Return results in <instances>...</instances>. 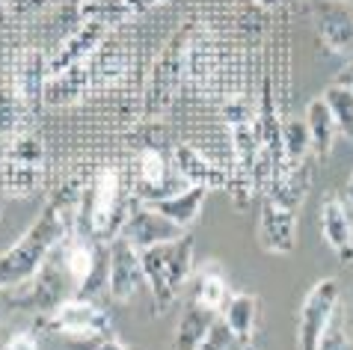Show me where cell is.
<instances>
[{
  "label": "cell",
  "instance_id": "1f68e13d",
  "mask_svg": "<svg viewBox=\"0 0 353 350\" xmlns=\"http://www.w3.org/2000/svg\"><path fill=\"white\" fill-rule=\"evenodd\" d=\"M345 202L350 205V211H353V172H350V178H347V187H345Z\"/></svg>",
  "mask_w": 353,
  "mask_h": 350
},
{
  "label": "cell",
  "instance_id": "9a60e30c",
  "mask_svg": "<svg viewBox=\"0 0 353 350\" xmlns=\"http://www.w3.org/2000/svg\"><path fill=\"white\" fill-rule=\"evenodd\" d=\"M172 167L188 184H199V187H208V190L229 187V172L188 143H179L172 149Z\"/></svg>",
  "mask_w": 353,
  "mask_h": 350
},
{
  "label": "cell",
  "instance_id": "6da1fadb",
  "mask_svg": "<svg viewBox=\"0 0 353 350\" xmlns=\"http://www.w3.org/2000/svg\"><path fill=\"white\" fill-rule=\"evenodd\" d=\"M77 199H81V184L65 181L48 199L33 226L9 249L0 252V288H21L42 270L48 256L74 231Z\"/></svg>",
  "mask_w": 353,
  "mask_h": 350
},
{
  "label": "cell",
  "instance_id": "5b68a950",
  "mask_svg": "<svg viewBox=\"0 0 353 350\" xmlns=\"http://www.w3.org/2000/svg\"><path fill=\"white\" fill-rule=\"evenodd\" d=\"M45 333L65 336V338H92L113 333V315L104 306L92 303L90 297H68L63 306L48 312L39 324Z\"/></svg>",
  "mask_w": 353,
  "mask_h": 350
},
{
  "label": "cell",
  "instance_id": "d4e9b609",
  "mask_svg": "<svg viewBox=\"0 0 353 350\" xmlns=\"http://www.w3.org/2000/svg\"><path fill=\"white\" fill-rule=\"evenodd\" d=\"M27 116V104L18 92H0V137H18Z\"/></svg>",
  "mask_w": 353,
  "mask_h": 350
},
{
  "label": "cell",
  "instance_id": "52a82bcc",
  "mask_svg": "<svg viewBox=\"0 0 353 350\" xmlns=\"http://www.w3.org/2000/svg\"><path fill=\"white\" fill-rule=\"evenodd\" d=\"M190 184L175 172L172 161L163 158V152H158L154 145H145L137 158L134 167V199L140 202H154V199H166L172 193L188 190Z\"/></svg>",
  "mask_w": 353,
  "mask_h": 350
},
{
  "label": "cell",
  "instance_id": "83f0119b",
  "mask_svg": "<svg viewBox=\"0 0 353 350\" xmlns=\"http://www.w3.org/2000/svg\"><path fill=\"white\" fill-rule=\"evenodd\" d=\"M232 347H238V342H234L232 329L217 318L214 327L208 329V336H205V342L199 344V350H232Z\"/></svg>",
  "mask_w": 353,
  "mask_h": 350
},
{
  "label": "cell",
  "instance_id": "7402d4cb",
  "mask_svg": "<svg viewBox=\"0 0 353 350\" xmlns=\"http://www.w3.org/2000/svg\"><path fill=\"white\" fill-rule=\"evenodd\" d=\"M140 9H137L131 0H81V18L83 21H98L104 27L125 24L128 18H134Z\"/></svg>",
  "mask_w": 353,
  "mask_h": 350
},
{
  "label": "cell",
  "instance_id": "836d02e7",
  "mask_svg": "<svg viewBox=\"0 0 353 350\" xmlns=\"http://www.w3.org/2000/svg\"><path fill=\"white\" fill-rule=\"evenodd\" d=\"M256 3H259V6H264V9H273V6L279 3V0H256Z\"/></svg>",
  "mask_w": 353,
  "mask_h": 350
},
{
  "label": "cell",
  "instance_id": "e575fe53",
  "mask_svg": "<svg viewBox=\"0 0 353 350\" xmlns=\"http://www.w3.org/2000/svg\"><path fill=\"white\" fill-rule=\"evenodd\" d=\"M161 3H166V0H143V6H161Z\"/></svg>",
  "mask_w": 353,
  "mask_h": 350
},
{
  "label": "cell",
  "instance_id": "8d00e7d4",
  "mask_svg": "<svg viewBox=\"0 0 353 350\" xmlns=\"http://www.w3.org/2000/svg\"><path fill=\"white\" fill-rule=\"evenodd\" d=\"M241 350H259L256 344H241Z\"/></svg>",
  "mask_w": 353,
  "mask_h": 350
},
{
  "label": "cell",
  "instance_id": "e0dca14e",
  "mask_svg": "<svg viewBox=\"0 0 353 350\" xmlns=\"http://www.w3.org/2000/svg\"><path fill=\"white\" fill-rule=\"evenodd\" d=\"M208 187H199V184H190L188 190H181V193H172V196H166V199H154L149 202V205L163 214L166 220H172L179 229L188 231L196 220H199V214L205 208V199H208Z\"/></svg>",
  "mask_w": 353,
  "mask_h": 350
},
{
  "label": "cell",
  "instance_id": "cb8c5ba5",
  "mask_svg": "<svg viewBox=\"0 0 353 350\" xmlns=\"http://www.w3.org/2000/svg\"><path fill=\"white\" fill-rule=\"evenodd\" d=\"M323 101L330 104L332 116H336V125H339V134L353 140V90L347 86H339V83H330L323 90Z\"/></svg>",
  "mask_w": 353,
  "mask_h": 350
},
{
  "label": "cell",
  "instance_id": "2e32d148",
  "mask_svg": "<svg viewBox=\"0 0 353 350\" xmlns=\"http://www.w3.org/2000/svg\"><path fill=\"white\" fill-rule=\"evenodd\" d=\"M220 320L232 329L238 347L241 344H252L256 342V327H259V297L250 294V291H238V294H232V300L220 312Z\"/></svg>",
  "mask_w": 353,
  "mask_h": 350
},
{
  "label": "cell",
  "instance_id": "74e56055",
  "mask_svg": "<svg viewBox=\"0 0 353 350\" xmlns=\"http://www.w3.org/2000/svg\"><path fill=\"white\" fill-rule=\"evenodd\" d=\"M303 3H306V0H303Z\"/></svg>",
  "mask_w": 353,
  "mask_h": 350
},
{
  "label": "cell",
  "instance_id": "8992f818",
  "mask_svg": "<svg viewBox=\"0 0 353 350\" xmlns=\"http://www.w3.org/2000/svg\"><path fill=\"white\" fill-rule=\"evenodd\" d=\"M306 12L332 54L353 56V0H306Z\"/></svg>",
  "mask_w": 353,
  "mask_h": 350
},
{
  "label": "cell",
  "instance_id": "484cf974",
  "mask_svg": "<svg viewBox=\"0 0 353 350\" xmlns=\"http://www.w3.org/2000/svg\"><path fill=\"white\" fill-rule=\"evenodd\" d=\"M318 350H353V342L347 336V324H345V306H336V312L327 320L321 333V342H318Z\"/></svg>",
  "mask_w": 353,
  "mask_h": 350
},
{
  "label": "cell",
  "instance_id": "277c9868",
  "mask_svg": "<svg viewBox=\"0 0 353 350\" xmlns=\"http://www.w3.org/2000/svg\"><path fill=\"white\" fill-rule=\"evenodd\" d=\"M196 33H199L196 24H184L179 33H172V39L163 45V51L154 60L149 72V83H145V92H143V113L149 119H158V116L170 110L181 83L188 81V63H190V48Z\"/></svg>",
  "mask_w": 353,
  "mask_h": 350
},
{
  "label": "cell",
  "instance_id": "ac0fdd59",
  "mask_svg": "<svg viewBox=\"0 0 353 350\" xmlns=\"http://www.w3.org/2000/svg\"><path fill=\"white\" fill-rule=\"evenodd\" d=\"M306 128H309V140H312V154L318 161H327L332 154V145H336V134H339V125H336V116H332L330 104L323 101V95L312 99L306 107Z\"/></svg>",
  "mask_w": 353,
  "mask_h": 350
},
{
  "label": "cell",
  "instance_id": "7c38bea8",
  "mask_svg": "<svg viewBox=\"0 0 353 350\" xmlns=\"http://www.w3.org/2000/svg\"><path fill=\"white\" fill-rule=\"evenodd\" d=\"M110 36V27L98 24V21H81V27L60 42V48L48 56V77L51 74H60L72 65H81V63H90L92 56L101 51V45L107 42Z\"/></svg>",
  "mask_w": 353,
  "mask_h": 350
},
{
  "label": "cell",
  "instance_id": "4dcf8cb0",
  "mask_svg": "<svg viewBox=\"0 0 353 350\" xmlns=\"http://www.w3.org/2000/svg\"><path fill=\"white\" fill-rule=\"evenodd\" d=\"M332 83H339V86H347V90H353V60L345 65V69H341L339 74H336V81Z\"/></svg>",
  "mask_w": 353,
  "mask_h": 350
},
{
  "label": "cell",
  "instance_id": "8fae6325",
  "mask_svg": "<svg viewBox=\"0 0 353 350\" xmlns=\"http://www.w3.org/2000/svg\"><path fill=\"white\" fill-rule=\"evenodd\" d=\"M184 229H179L172 220H166L163 214L154 211L149 202L134 199L125 214V223L116 238H125L128 244H134L137 249H149L154 244H163V240H175L181 238Z\"/></svg>",
  "mask_w": 353,
  "mask_h": 350
},
{
  "label": "cell",
  "instance_id": "4fadbf2b",
  "mask_svg": "<svg viewBox=\"0 0 353 350\" xmlns=\"http://www.w3.org/2000/svg\"><path fill=\"white\" fill-rule=\"evenodd\" d=\"M321 238L341 265L353 261V211L345 196H323L321 202Z\"/></svg>",
  "mask_w": 353,
  "mask_h": 350
},
{
  "label": "cell",
  "instance_id": "603a6c76",
  "mask_svg": "<svg viewBox=\"0 0 353 350\" xmlns=\"http://www.w3.org/2000/svg\"><path fill=\"white\" fill-rule=\"evenodd\" d=\"M282 149H285V167H303L312 152L306 119H285L282 122Z\"/></svg>",
  "mask_w": 353,
  "mask_h": 350
},
{
  "label": "cell",
  "instance_id": "44dd1931",
  "mask_svg": "<svg viewBox=\"0 0 353 350\" xmlns=\"http://www.w3.org/2000/svg\"><path fill=\"white\" fill-rule=\"evenodd\" d=\"M220 315L208 312L202 306H188L184 315L179 318V327H175V338H172V350H199V344L205 342L208 329L214 327V320Z\"/></svg>",
  "mask_w": 353,
  "mask_h": 350
},
{
  "label": "cell",
  "instance_id": "d6986e66",
  "mask_svg": "<svg viewBox=\"0 0 353 350\" xmlns=\"http://www.w3.org/2000/svg\"><path fill=\"white\" fill-rule=\"evenodd\" d=\"M86 90H92V74H90V63L72 65L60 74H51L45 81V104L63 107V104H74L81 95H86Z\"/></svg>",
  "mask_w": 353,
  "mask_h": 350
},
{
  "label": "cell",
  "instance_id": "3957f363",
  "mask_svg": "<svg viewBox=\"0 0 353 350\" xmlns=\"http://www.w3.org/2000/svg\"><path fill=\"white\" fill-rule=\"evenodd\" d=\"M193 238L184 231L175 240H163L149 249H140L143 261V274H145V288L152 294V309L154 315L166 312L179 294L188 285V279L193 274Z\"/></svg>",
  "mask_w": 353,
  "mask_h": 350
},
{
  "label": "cell",
  "instance_id": "5bb4252c",
  "mask_svg": "<svg viewBox=\"0 0 353 350\" xmlns=\"http://www.w3.org/2000/svg\"><path fill=\"white\" fill-rule=\"evenodd\" d=\"M188 285H190V303L208 309V312H214V315H220L225 309V303L232 300V294H234L223 265L214 261V258H208L202 267H193Z\"/></svg>",
  "mask_w": 353,
  "mask_h": 350
},
{
  "label": "cell",
  "instance_id": "ba28073f",
  "mask_svg": "<svg viewBox=\"0 0 353 350\" xmlns=\"http://www.w3.org/2000/svg\"><path fill=\"white\" fill-rule=\"evenodd\" d=\"M339 303H341V288L336 279H321L318 285H312L297 318V350H318L321 333Z\"/></svg>",
  "mask_w": 353,
  "mask_h": 350
},
{
  "label": "cell",
  "instance_id": "d590c367",
  "mask_svg": "<svg viewBox=\"0 0 353 350\" xmlns=\"http://www.w3.org/2000/svg\"><path fill=\"white\" fill-rule=\"evenodd\" d=\"M3 205H6V193H0V217H3Z\"/></svg>",
  "mask_w": 353,
  "mask_h": 350
},
{
  "label": "cell",
  "instance_id": "4316f807",
  "mask_svg": "<svg viewBox=\"0 0 353 350\" xmlns=\"http://www.w3.org/2000/svg\"><path fill=\"white\" fill-rule=\"evenodd\" d=\"M68 350H137L131 344L119 342L113 333L110 336H92V338H65Z\"/></svg>",
  "mask_w": 353,
  "mask_h": 350
},
{
  "label": "cell",
  "instance_id": "30bf717a",
  "mask_svg": "<svg viewBox=\"0 0 353 350\" xmlns=\"http://www.w3.org/2000/svg\"><path fill=\"white\" fill-rule=\"evenodd\" d=\"M107 249H110V258H107V291H110L116 303H131L140 294V288H145L140 249L128 244L125 238H113Z\"/></svg>",
  "mask_w": 353,
  "mask_h": 350
},
{
  "label": "cell",
  "instance_id": "ffe728a7",
  "mask_svg": "<svg viewBox=\"0 0 353 350\" xmlns=\"http://www.w3.org/2000/svg\"><path fill=\"white\" fill-rule=\"evenodd\" d=\"M45 81H48V60L39 51H30L18 63V83H15V92L27 104V110H33L39 101H45L42 99Z\"/></svg>",
  "mask_w": 353,
  "mask_h": 350
},
{
  "label": "cell",
  "instance_id": "9c48e42d",
  "mask_svg": "<svg viewBox=\"0 0 353 350\" xmlns=\"http://www.w3.org/2000/svg\"><path fill=\"white\" fill-rule=\"evenodd\" d=\"M259 249L270 256H288L297 247V208L261 196L259 205V226H256Z\"/></svg>",
  "mask_w": 353,
  "mask_h": 350
},
{
  "label": "cell",
  "instance_id": "f1b7e54d",
  "mask_svg": "<svg viewBox=\"0 0 353 350\" xmlns=\"http://www.w3.org/2000/svg\"><path fill=\"white\" fill-rule=\"evenodd\" d=\"M48 3H51V0H6L9 15H15V18H30L36 12H42Z\"/></svg>",
  "mask_w": 353,
  "mask_h": 350
},
{
  "label": "cell",
  "instance_id": "d6a6232c",
  "mask_svg": "<svg viewBox=\"0 0 353 350\" xmlns=\"http://www.w3.org/2000/svg\"><path fill=\"white\" fill-rule=\"evenodd\" d=\"M6 18H9V6H6V0H0V27L6 24Z\"/></svg>",
  "mask_w": 353,
  "mask_h": 350
},
{
  "label": "cell",
  "instance_id": "f546056e",
  "mask_svg": "<svg viewBox=\"0 0 353 350\" xmlns=\"http://www.w3.org/2000/svg\"><path fill=\"white\" fill-rule=\"evenodd\" d=\"M0 350H39V338L33 329H21V333L9 336Z\"/></svg>",
  "mask_w": 353,
  "mask_h": 350
},
{
  "label": "cell",
  "instance_id": "7a4b0ae2",
  "mask_svg": "<svg viewBox=\"0 0 353 350\" xmlns=\"http://www.w3.org/2000/svg\"><path fill=\"white\" fill-rule=\"evenodd\" d=\"M128 205L131 202H125L119 172L110 167L98 169L90 178V184L81 187L74 231L90 240H98V244H110L119 235Z\"/></svg>",
  "mask_w": 353,
  "mask_h": 350
}]
</instances>
